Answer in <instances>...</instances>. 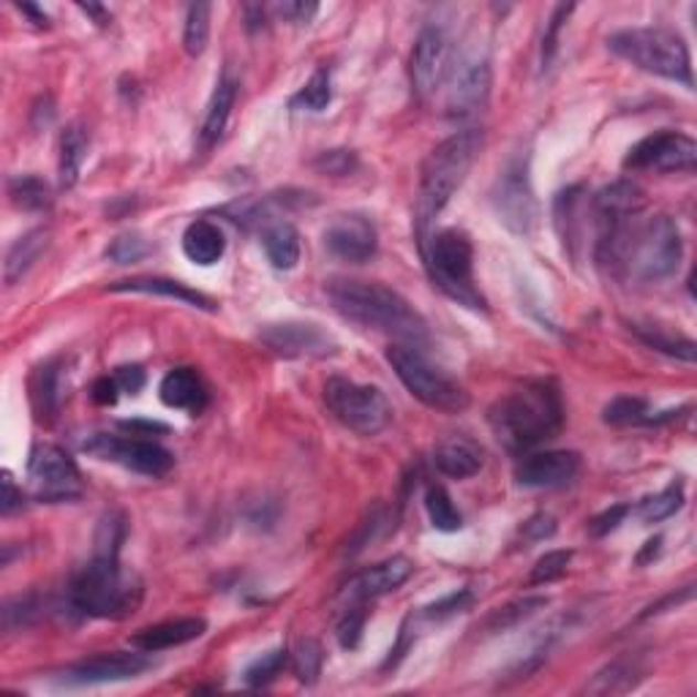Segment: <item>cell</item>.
Returning <instances> with one entry per match:
<instances>
[{
    "label": "cell",
    "instance_id": "cell-13",
    "mask_svg": "<svg viewBox=\"0 0 697 697\" xmlns=\"http://www.w3.org/2000/svg\"><path fill=\"white\" fill-rule=\"evenodd\" d=\"M260 341L286 360H321L338 351L336 338L314 321H275L260 330Z\"/></svg>",
    "mask_w": 697,
    "mask_h": 697
},
{
    "label": "cell",
    "instance_id": "cell-38",
    "mask_svg": "<svg viewBox=\"0 0 697 697\" xmlns=\"http://www.w3.org/2000/svg\"><path fill=\"white\" fill-rule=\"evenodd\" d=\"M332 102V85H330V72L327 68H316L310 74V80L300 87V93L295 96V107L308 109V113H325Z\"/></svg>",
    "mask_w": 697,
    "mask_h": 697
},
{
    "label": "cell",
    "instance_id": "cell-53",
    "mask_svg": "<svg viewBox=\"0 0 697 697\" xmlns=\"http://www.w3.org/2000/svg\"><path fill=\"white\" fill-rule=\"evenodd\" d=\"M117 382L115 377H102L96 379V384H93V401L98 403V406H113V403L117 401Z\"/></svg>",
    "mask_w": 697,
    "mask_h": 697
},
{
    "label": "cell",
    "instance_id": "cell-55",
    "mask_svg": "<svg viewBox=\"0 0 697 697\" xmlns=\"http://www.w3.org/2000/svg\"><path fill=\"white\" fill-rule=\"evenodd\" d=\"M80 11H85L87 17H93V20H96V25H102V28H107L109 20H113V17H109V11L102 9V6H96V3H80Z\"/></svg>",
    "mask_w": 697,
    "mask_h": 697
},
{
    "label": "cell",
    "instance_id": "cell-28",
    "mask_svg": "<svg viewBox=\"0 0 697 697\" xmlns=\"http://www.w3.org/2000/svg\"><path fill=\"white\" fill-rule=\"evenodd\" d=\"M262 245L275 271H295L300 262V234L289 221H273L262 232Z\"/></svg>",
    "mask_w": 697,
    "mask_h": 697
},
{
    "label": "cell",
    "instance_id": "cell-18",
    "mask_svg": "<svg viewBox=\"0 0 697 697\" xmlns=\"http://www.w3.org/2000/svg\"><path fill=\"white\" fill-rule=\"evenodd\" d=\"M490 85H494V77H490L488 61L461 63L447 87V115L466 120V117L483 113L488 107Z\"/></svg>",
    "mask_w": 697,
    "mask_h": 697
},
{
    "label": "cell",
    "instance_id": "cell-19",
    "mask_svg": "<svg viewBox=\"0 0 697 697\" xmlns=\"http://www.w3.org/2000/svg\"><path fill=\"white\" fill-rule=\"evenodd\" d=\"M581 472V455L572 450H548V453L524 455L515 466V479L524 488H561Z\"/></svg>",
    "mask_w": 697,
    "mask_h": 697
},
{
    "label": "cell",
    "instance_id": "cell-2",
    "mask_svg": "<svg viewBox=\"0 0 697 697\" xmlns=\"http://www.w3.org/2000/svg\"><path fill=\"white\" fill-rule=\"evenodd\" d=\"M488 423L507 453L529 455L540 444L559 436L564 425V403L553 382H524L490 406Z\"/></svg>",
    "mask_w": 697,
    "mask_h": 697
},
{
    "label": "cell",
    "instance_id": "cell-9",
    "mask_svg": "<svg viewBox=\"0 0 697 697\" xmlns=\"http://www.w3.org/2000/svg\"><path fill=\"white\" fill-rule=\"evenodd\" d=\"M325 403L332 418L357 436H377L390 425L392 409L388 395L371 384H357L351 379L330 377L325 382Z\"/></svg>",
    "mask_w": 697,
    "mask_h": 697
},
{
    "label": "cell",
    "instance_id": "cell-11",
    "mask_svg": "<svg viewBox=\"0 0 697 697\" xmlns=\"http://www.w3.org/2000/svg\"><path fill=\"white\" fill-rule=\"evenodd\" d=\"M87 455L107 464H117L128 472L145 474V477H163L169 468L175 466V458L169 450L161 444L150 442V439H126L115 436V433H96L82 444Z\"/></svg>",
    "mask_w": 697,
    "mask_h": 697
},
{
    "label": "cell",
    "instance_id": "cell-30",
    "mask_svg": "<svg viewBox=\"0 0 697 697\" xmlns=\"http://www.w3.org/2000/svg\"><path fill=\"white\" fill-rule=\"evenodd\" d=\"M87 158V131L80 123L66 126L61 134V156H57V178L63 189H74L80 180L82 163Z\"/></svg>",
    "mask_w": 697,
    "mask_h": 697
},
{
    "label": "cell",
    "instance_id": "cell-20",
    "mask_svg": "<svg viewBox=\"0 0 697 697\" xmlns=\"http://www.w3.org/2000/svg\"><path fill=\"white\" fill-rule=\"evenodd\" d=\"M414 564L406 556H392V559L379 561V564L368 567V570L357 572L347 585L349 602H368L377 596L390 594V591L401 589L403 583L412 578Z\"/></svg>",
    "mask_w": 697,
    "mask_h": 697
},
{
    "label": "cell",
    "instance_id": "cell-26",
    "mask_svg": "<svg viewBox=\"0 0 697 697\" xmlns=\"http://www.w3.org/2000/svg\"><path fill=\"white\" fill-rule=\"evenodd\" d=\"M226 251L224 232L210 221H194L183 232V254L186 260L194 262L199 267L219 265Z\"/></svg>",
    "mask_w": 697,
    "mask_h": 697
},
{
    "label": "cell",
    "instance_id": "cell-43",
    "mask_svg": "<svg viewBox=\"0 0 697 697\" xmlns=\"http://www.w3.org/2000/svg\"><path fill=\"white\" fill-rule=\"evenodd\" d=\"M150 245L139 234H120L107 245V260L117 262V265H131V262L145 260Z\"/></svg>",
    "mask_w": 697,
    "mask_h": 697
},
{
    "label": "cell",
    "instance_id": "cell-6",
    "mask_svg": "<svg viewBox=\"0 0 697 697\" xmlns=\"http://www.w3.org/2000/svg\"><path fill=\"white\" fill-rule=\"evenodd\" d=\"M608 46L613 55L632 63L641 72L693 87L689 46L670 28H630V31L613 33L608 39Z\"/></svg>",
    "mask_w": 697,
    "mask_h": 697
},
{
    "label": "cell",
    "instance_id": "cell-3",
    "mask_svg": "<svg viewBox=\"0 0 697 697\" xmlns=\"http://www.w3.org/2000/svg\"><path fill=\"white\" fill-rule=\"evenodd\" d=\"M485 137L479 128H466V131L453 134L444 142L427 154L420 169V189L418 202H414V226H418L420 245L427 240V230L455 197V191L464 186L466 175L472 172L479 150H483Z\"/></svg>",
    "mask_w": 697,
    "mask_h": 697
},
{
    "label": "cell",
    "instance_id": "cell-46",
    "mask_svg": "<svg viewBox=\"0 0 697 697\" xmlns=\"http://www.w3.org/2000/svg\"><path fill=\"white\" fill-rule=\"evenodd\" d=\"M33 613H36V602H33V596H17V600L6 602V608H3L6 632L17 630V626H25Z\"/></svg>",
    "mask_w": 697,
    "mask_h": 697
},
{
    "label": "cell",
    "instance_id": "cell-23",
    "mask_svg": "<svg viewBox=\"0 0 697 697\" xmlns=\"http://www.w3.org/2000/svg\"><path fill=\"white\" fill-rule=\"evenodd\" d=\"M158 398L163 406L199 412L204 406V384L194 368H172L158 384Z\"/></svg>",
    "mask_w": 697,
    "mask_h": 697
},
{
    "label": "cell",
    "instance_id": "cell-12",
    "mask_svg": "<svg viewBox=\"0 0 697 697\" xmlns=\"http://www.w3.org/2000/svg\"><path fill=\"white\" fill-rule=\"evenodd\" d=\"M697 163V145L682 131H657L632 145L624 158L626 169L635 172H693Z\"/></svg>",
    "mask_w": 697,
    "mask_h": 697
},
{
    "label": "cell",
    "instance_id": "cell-57",
    "mask_svg": "<svg viewBox=\"0 0 697 697\" xmlns=\"http://www.w3.org/2000/svg\"><path fill=\"white\" fill-rule=\"evenodd\" d=\"M17 9H20V11H22V14H28V17H31V20H33V25H39V28H46V25H50V20H46V14H44V11H39V9H36V6H31V3H20V6H17Z\"/></svg>",
    "mask_w": 697,
    "mask_h": 697
},
{
    "label": "cell",
    "instance_id": "cell-15",
    "mask_svg": "<svg viewBox=\"0 0 697 697\" xmlns=\"http://www.w3.org/2000/svg\"><path fill=\"white\" fill-rule=\"evenodd\" d=\"M450 72V36L436 25H427L414 41L412 57H409V74L418 98L433 96L442 87Z\"/></svg>",
    "mask_w": 697,
    "mask_h": 697
},
{
    "label": "cell",
    "instance_id": "cell-37",
    "mask_svg": "<svg viewBox=\"0 0 697 697\" xmlns=\"http://www.w3.org/2000/svg\"><path fill=\"white\" fill-rule=\"evenodd\" d=\"M210 6L208 3H194L186 11V28H183V50L191 57H199L208 50L210 39Z\"/></svg>",
    "mask_w": 697,
    "mask_h": 697
},
{
    "label": "cell",
    "instance_id": "cell-8",
    "mask_svg": "<svg viewBox=\"0 0 697 697\" xmlns=\"http://www.w3.org/2000/svg\"><path fill=\"white\" fill-rule=\"evenodd\" d=\"M388 362L403 388L412 392L420 403H425L427 409L458 414L468 406V392L464 390V384H458L442 368L433 366L412 344H392L388 349Z\"/></svg>",
    "mask_w": 697,
    "mask_h": 697
},
{
    "label": "cell",
    "instance_id": "cell-31",
    "mask_svg": "<svg viewBox=\"0 0 697 697\" xmlns=\"http://www.w3.org/2000/svg\"><path fill=\"white\" fill-rule=\"evenodd\" d=\"M9 199L20 210H46L52 204V189L36 175H17L9 180Z\"/></svg>",
    "mask_w": 697,
    "mask_h": 697
},
{
    "label": "cell",
    "instance_id": "cell-4",
    "mask_svg": "<svg viewBox=\"0 0 697 697\" xmlns=\"http://www.w3.org/2000/svg\"><path fill=\"white\" fill-rule=\"evenodd\" d=\"M142 602V581L123 570L120 548L98 545L68 585V605L91 619H126Z\"/></svg>",
    "mask_w": 697,
    "mask_h": 697
},
{
    "label": "cell",
    "instance_id": "cell-42",
    "mask_svg": "<svg viewBox=\"0 0 697 697\" xmlns=\"http://www.w3.org/2000/svg\"><path fill=\"white\" fill-rule=\"evenodd\" d=\"M321 662H325V654H321V646L316 641H300L295 654V673L303 684H314L321 673Z\"/></svg>",
    "mask_w": 697,
    "mask_h": 697
},
{
    "label": "cell",
    "instance_id": "cell-21",
    "mask_svg": "<svg viewBox=\"0 0 697 697\" xmlns=\"http://www.w3.org/2000/svg\"><path fill=\"white\" fill-rule=\"evenodd\" d=\"M204 630H208V621L194 619V616L161 621V624L145 626V630L134 632L131 646L139 648V652H145V654L167 652V648L186 646V643L197 641V637L204 635Z\"/></svg>",
    "mask_w": 697,
    "mask_h": 697
},
{
    "label": "cell",
    "instance_id": "cell-22",
    "mask_svg": "<svg viewBox=\"0 0 697 697\" xmlns=\"http://www.w3.org/2000/svg\"><path fill=\"white\" fill-rule=\"evenodd\" d=\"M433 464H436V468L444 477L468 479L483 468V450H479V444H474L472 439H444L436 447V453H433Z\"/></svg>",
    "mask_w": 697,
    "mask_h": 697
},
{
    "label": "cell",
    "instance_id": "cell-32",
    "mask_svg": "<svg viewBox=\"0 0 697 697\" xmlns=\"http://www.w3.org/2000/svg\"><path fill=\"white\" fill-rule=\"evenodd\" d=\"M641 682L637 676V667L632 662H611L608 667H602L600 673L594 676V682L585 687V693L591 695H619V693H630L635 684Z\"/></svg>",
    "mask_w": 697,
    "mask_h": 697
},
{
    "label": "cell",
    "instance_id": "cell-16",
    "mask_svg": "<svg viewBox=\"0 0 697 697\" xmlns=\"http://www.w3.org/2000/svg\"><path fill=\"white\" fill-rule=\"evenodd\" d=\"M154 662L148 659L145 652H113V654H96L82 662H74L63 670V682L66 684H113V682H128V678L142 676L150 670Z\"/></svg>",
    "mask_w": 697,
    "mask_h": 697
},
{
    "label": "cell",
    "instance_id": "cell-1",
    "mask_svg": "<svg viewBox=\"0 0 697 697\" xmlns=\"http://www.w3.org/2000/svg\"><path fill=\"white\" fill-rule=\"evenodd\" d=\"M332 308L344 319L366 327V330L384 332L398 344H420L427 338V321L418 308L398 295L390 286L377 284V281H357V278H332L325 286Z\"/></svg>",
    "mask_w": 697,
    "mask_h": 697
},
{
    "label": "cell",
    "instance_id": "cell-56",
    "mask_svg": "<svg viewBox=\"0 0 697 697\" xmlns=\"http://www.w3.org/2000/svg\"><path fill=\"white\" fill-rule=\"evenodd\" d=\"M659 545H662V537H654V540H648L646 548H643L641 553H637V564H648V561H652V559H657Z\"/></svg>",
    "mask_w": 697,
    "mask_h": 697
},
{
    "label": "cell",
    "instance_id": "cell-24",
    "mask_svg": "<svg viewBox=\"0 0 697 697\" xmlns=\"http://www.w3.org/2000/svg\"><path fill=\"white\" fill-rule=\"evenodd\" d=\"M234 98H237V80L226 72L224 77L215 82V91L208 102L202 131H199V142H202V148H210V145H215L221 139L226 123H230Z\"/></svg>",
    "mask_w": 697,
    "mask_h": 697
},
{
    "label": "cell",
    "instance_id": "cell-52",
    "mask_svg": "<svg viewBox=\"0 0 697 697\" xmlns=\"http://www.w3.org/2000/svg\"><path fill=\"white\" fill-rule=\"evenodd\" d=\"M17 509H22V490L17 488L11 472H3V499H0V513L9 518V515H14Z\"/></svg>",
    "mask_w": 697,
    "mask_h": 697
},
{
    "label": "cell",
    "instance_id": "cell-44",
    "mask_svg": "<svg viewBox=\"0 0 697 697\" xmlns=\"http://www.w3.org/2000/svg\"><path fill=\"white\" fill-rule=\"evenodd\" d=\"M362 626H366V602H349L347 613H344L341 624H338V641L344 648H357L362 637Z\"/></svg>",
    "mask_w": 697,
    "mask_h": 697
},
{
    "label": "cell",
    "instance_id": "cell-7",
    "mask_svg": "<svg viewBox=\"0 0 697 697\" xmlns=\"http://www.w3.org/2000/svg\"><path fill=\"white\" fill-rule=\"evenodd\" d=\"M423 260L433 284L468 308H485L483 295L474 286V245L466 232L442 230L427 237L423 245Z\"/></svg>",
    "mask_w": 697,
    "mask_h": 697
},
{
    "label": "cell",
    "instance_id": "cell-25",
    "mask_svg": "<svg viewBox=\"0 0 697 697\" xmlns=\"http://www.w3.org/2000/svg\"><path fill=\"white\" fill-rule=\"evenodd\" d=\"M109 292H137V295H158V297H169V300L186 303L191 308H202V310H215V303L210 300L202 292L189 289L186 284H178V281L169 278H128L120 281V284L109 286Z\"/></svg>",
    "mask_w": 697,
    "mask_h": 697
},
{
    "label": "cell",
    "instance_id": "cell-17",
    "mask_svg": "<svg viewBox=\"0 0 697 697\" xmlns=\"http://www.w3.org/2000/svg\"><path fill=\"white\" fill-rule=\"evenodd\" d=\"M379 234L377 226L366 219V215H336L325 230V249L330 251L336 260L351 262V265H362L377 254Z\"/></svg>",
    "mask_w": 697,
    "mask_h": 697
},
{
    "label": "cell",
    "instance_id": "cell-54",
    "mask_svg": "<svg viewBox=\"0 0 697 697\" xmlns=\"http://www.w3.org/2000/svg\"><path fill=\"white\" fill-rule=\"evenodd\" d=\"M524 531H526V537H529V540L540 542V540H548V537L553 535L556 524H553V518H550V515H535V518H531L529 524L524 526Z\"/></svg>",
    "mask_w": 697,
    "mask_h": 697
},
{
    "label": "cell",
    "instance_id": "cell-49",
    "mask_svg": "<svg viewBox=\"0 0 697 697\" xmlns=\"http://www.w3.org/2000/svg\"><path fill=\"white\" fill-rule=\"evenodd\" d=\"M630 513H632L630 504H616V507H611V509H608V513L596 515V518L589 524V531H591V535H594V537L611 535V531L616 529V526H619L621 520H624Z\"/></svg>",
    "mask_w": 697,
    "mask_h": 697
},
{
    "label": "cell",
    "instance_id": "cell-40",
    "mask_svg": "<svg viewBox=\"0 0 697 697\" xmlns=\"http://www.w3.org/2000/svg\"><path fill=\"white\" fill-rule=\"evenodd\" d=\"M284 665H286V652L284 648H273V652L262 654V657L256 659L249 670H245V684H249V687H265V684H271L273 678H278V673L284 670Z\"/></svg>",
    "mask_w": 697,
    "mask_h": 697
},
{
    "label": "cell",
    "instance_id": "cell-5",
    "mask_svg": "<svg viewBox=\"0 0 697 697\" xmlns=\"http://www.w3.org/2000/svg\"><path fill=\"white\" fill-rule=\"evenodd\" d=\"M682 256L684 243L676 221L670 215H654L630 226L613 267L643 284H657L678 271Z\"/></svg>",
    "mask_w": 697,
    "mask_h": 697
},
{
    "label": "cell",
    "instance_id": "cell-33",
    "mask_svg": "<svg viewBox=\"0 0 697 697\" xmlns=\"http://www.w3.org/2000/svg\"><path fill=\"white\" fill-rule=\"evenodd\" d=\"M632 330H635V336L641 338V341L646 344V347H652V349H657V351H665V355L678 357V360L695 362V341H693V338L673 336V332L662 330V327L635 325V327H632Z\"/></svg>",
    "mask_w": 697,
    "mask_h": 697
},
{
    "label": "cell",
    "instance_id": "cell-50",
    "mask_svg": "<svg viewBox=\"0 0 697 697\" xmlns=\"http://www.w3.org/2000/svg\"><path fill=\"white\" fill-rule=\"evenodd\" d=\"M275 11H278V14L284 17L286 22H292V25H308V22L316 17V11H319V3H303V0H289V3H281Z\"/></svg>",
    "mask_w": 697,
    "mask_h": 697
},
{
    "label": "cell",
    "instance_id": "cell-47",
    "mask_svg": "<svg viewBox=\"0 0 697 697\" xmlns=\"http://www.w3.org/2000/svg\"><path fill=\"white\" fill-rule=\"evenodd\" d=\"M355 156L351 150H327L314 161V167L325 175H349L355 169Z\"/></svg>",
    "mask_w": 697,
    "mask_h": 697
},
{
    "label": "cell",
    "instance_id": "cell-48",
    "mask_svg": "<svg viewBox=\"0 0 697 697\" xmlns=\"http://www.w3.org/2000/svg\"><path fill=\"white\" fill-rule=\"evenodd\" d=\"M468 602H472V594H468V591H455V594H450V596H444V600L427 605L425 619H447V616H453V613L464 611Z\"/></svg>",
    "mask_w": 697,
    "mask_h": 697
},
{
    "label": "cell",
    "instance_id": "cell-10",
    "mask_svg": "<svg viewBox=\"0 0 697 697\" xmlns=\"http://www.w3.org/2000/svg\"><path fill=\"white\" fill-rule=\"evenodd\" d=\"M28 488L41 504L74 501L82 496L80 468L55 444H39L28 461Z\"/></svg>",
    "mask_w": 697,
    "mask_h": 697
},
{
    "label": "cell",
    "instance_id": "cell-29",
    "mask_svg": "<svg viewBox=\"0 0 697 697\" xmlns=\"http://www.w3.org/2000/svg\"><path fill=\"white\" fill-rule=\"evenodd\" d=\"M50 230H44V226H39V230H31L22 234L20 240H17L14 245L9 249V254H6V265H3V278L6 284L14 286L17 281L22 278L28 271H31L33 265H36V260L41 254L46 251V245H50Z\"/></svg>",
    "mask_w": 697,
    "mask_h": 697
},
{
    "label": "cell",
    "instance_id": "cell-39",
    "mask_svg": "<svg viewBox=\"0 0 697 697\" xmlns=\"http://www.w3.org/2000/svg\"><path fill=\"white\" fill-rule=\"evenodd\" d=\"M545 605H548V600H545V596H526V600H518V602H513V605L499 608V611L490 613L488 626L494 632L509 630V626H515L518 621L529 619L531 613L540 611V608H545Z\"/></svg>",
    "mask_w": 697,
    "mask_h": 697
},
{
    "label": "cell",
    "instance_id": "cell-14",
    "mask_svg": "<svg viewBox=\"0 0 697 697\" xmlns=\"http://www.w3.org/2000/svg\"><path fill=\"white\" fill-rule=\"evenodd\" d=\"M496 213L499 221L515 234H531L537 226V199L531 191L529 172L520 161H515L513 167H507V172L501 175L499 186H496Z\"/></svg>",
    "mask_w": 697,
    "mask_h": 697
},
{
    "label": "cell",
    "instance_id": "cell-51",
    "mask_svg": "<svg viewBox=\"0 0 697 697\" xmlns=\"http://www.w3.org/2000/svg\"><path fill=\"white\" fill-rule=\"evenodd\" d=\"M113 377H115L117 388H120L123 392H128V395H137V392L145 388L142 366H120V368H115Z\"/></svg>",
    "mask_w": 697,
    "mask_h": 697
},
{
    "label": "cell",
    "instance_id": "cell-34",
    "mask_svg": "<svg viewBox=\"0 0 697 697\" xmlns=\"http://www.w3.org/2000/svg\"><path fill=\"white\" fill-rule=\"evenodd\" d=\"M425 509L436 531H447L450 535V531H461V526H464V518H461V513L455 509L453 499H450V494L442 485H431L425 490Z\"/></svg>",
    "mask_w": 697,
    "mask_h": 697
},
{
    "label": "cell",
    "instance_id": "cell-36",
    "mask_svg": "<svg viewBox=\"0 0 697 697\" xmlns=\"http://www.w3.org/2000/svg\"><path fill=\"white\" fill-rule=\"evenodd\" d=\"M682 504H684V485L670 483L665 490H662V494L648 496L646 501H641V507H637V518H641L643 524H659V520L676 515L678 509H682Z\"/></svg>",
    "mask_w": 697,
    "mask_h": 697
},
{
    "label": "cell",
    "instance_id": "cell-45",
    "mask_svg": "<svg viewBox=\"0 0 697 697\" xmlns=\"http://www.w3.org/2000/svg\"><path fill=\"white\" fill-rule=\"evenodd\" d=\"M572 9H575V6H559V9L553 11V17H550L548 31H545L542 39V66H550V61H553L556 46H559V31L564 28V22L570 20Z\"/></svg>",
    "mask_w": 697,
    "mask_h": 697
},
{
    "label": "cell",
    "instance_id": "cell-41",
    "mask_svg": "<svg viewBox=\"0 0 697 697\" xmlns=\"http://www.w3.org/2000/svg\"><path fill=\"white\" fill-rule=\"evenodd\" d=\"M570 561H572V550H550V553H545L542 559L535 564L529 583L542 585V583L559 581V578L567 572V567H570Z\"/></svg>",
    "mask_w": 697,
    "mask_h": 697
},
{
    "label": "cell",
    "instance_id": "cell-27",
    "mask_svg": "<svg viewBox=\"0 0 697 697\" xmlns=\"http://www.w3.org/2000/svg\"><path fill=\"white\" fill-rule=\"evenodd\" d=\"M61 362L50 360L39 366L36 373L31 377V403L36 420L52 423L57 418V409H61Z\"/></svg>",
    "mask_w": 697,
    "mask_h": 697
},
{
    "label": "cell",
    "instance_id": "cell-35",
    "mask_svg": "<svg viewBox=\"0 0 697 697\" xmlns=\"http://www.w3.org/2000/svg\"><path fill=\"white\" fill-rule=\"evenodd\" d=\"M602 420L608 425L626 427V425H648V401L637 395H619L602 409Z\"/></svg>",
    "mask_w": 697,
    "mask_h": 697
}]
</instances>
